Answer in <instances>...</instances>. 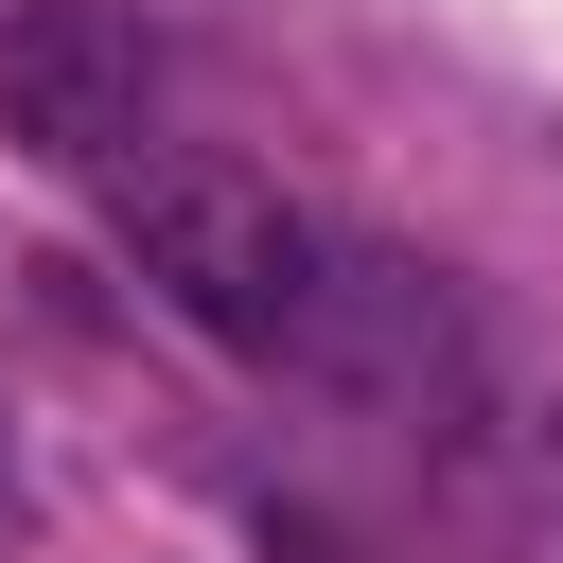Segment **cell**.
Here are the masks:
<instances>
[{"instance_id": "obj_1", "label": "cell", "mask_w": 563, "mask_h": 563, "mask_svg": "<svg viewBox=\"0 0 563 563\" xmlns=\"http://www.w3.org/2000/svg\"><path fill=\"white\" fill-rule=\"evenodd\" d=\"M106 229H123V264H141L194 334H229V352H299L317 264H334V246L282 211V176H246V158H211V141L123 158V176H106Z\"/></svg>"}, {"instance_id": "obj_2", "label": "cell", "mask_w": 563, "mask_h": 563, "mask_svg": "<svg viewBox=\"0 0 563 563\" xmlns=\"http://www.w3.org/2000/svg\"><path fill=\"white\" fill-rule=\"evenodd\" d=\"M0 141L53 176H123L158 158V70L123 0H0Z\"/></svg>"}, {"instance_id": "obj_3", "label": "cell", "mask_w": 563, "mask_h": 563, "mask_svg": "<svg viewBox=\"0 0 563 563\" xmlns=\"http://www.w3.org/2000/svg\"><path fill=\"white\" fill-rule=\"evenodd\" d=\"M299 369H317L334 405L405 422V440L475 405V334H457V299H440L422 264H387V246H334V264H317V317H299Z\"/></svg>"}, {"instance_id": "obj_4", "label": "cell", "mask_w": 563, "mask_h": 563, "mask_svg": "<svg viewBox=\"0 0 563 563\" xmlns=\"http://www.w3.org/2000/svg\"><path fill=\"white\" fill-rule=\"evenodd\" d=\"M0 510H18V422H0Z\"/></svg>"}]
</instances>
